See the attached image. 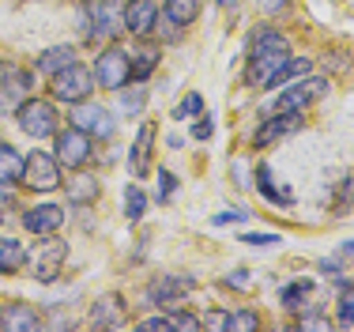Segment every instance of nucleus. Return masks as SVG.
Returning a JSON list of instances; mask_svg holds the SVG:
<instances>
[{"label":"nucleus","mask_w":354,"mask_h":332,"mask_svg":"<svg viewBox=\"0 0 354 332\" xmlns=\"http://www.w3.org/2000/svg\"><path fill=\"white\" fill-rule=\"evenodd\" d=\"M290 61V46L275 27H257L249 34V83L257 87H268L279 68Z\"/></svg>","instance_id":"1"},{"label":"nucleus","mask_w":354,"mask_h":332,"mask_svg":"<svg viewBox=\"0 0 354 332\" xmlns=\"http://www.w3.org/2000/svg\"><path fill=\"white\" fill-rule=\"evenodd\" d=\"M64 261H68V245L53 234H38L35 250L27 253V265L35 272V279H41V283H53V279L61 276Z\"/></svg>","instance_id":"2"},{"label":"nucleus","mask_w":354,"mask_h":332,"mask_svg":"<svg viewBox=\"0 0 354 332\" xmlns=\"http://www.w3.org/2000/svg\"><path fill=\"white\" fill-rule=\"evenodd\" d=\"M91 87H95V76H91V68L80 64V61L64 64L61 72L49 76V91L61 102H83L91 95Z\"/></svg>","instance_id":"3"},{"label":"nucleus","mask_w":354,"mask_h":332,"mask_svg":"<svg viewBox=\"0 0 354 332\" xmlns=\"http://www.w3.org/2000/svg\"><path fill=\"white\" fill-rule=\"evenodd\" d=\"M15 125H19L27 136H35V140L53 136L57 132V110H53V102H46V98L19 102V110H15Z\"/></svg>","instance_id":"4"},{"label":"nucleus","mask_w":354,"mask_h":332,"mask_svg":"<svg viewBox=\"0 0 354 332\" xmlns=\"http://www.w3.org/2000/svg\"><path fill=\"white\" fill-rule=\"evenodd\" d=\"M23 185L35 193H53L61 189V163L49 151H30L23 159Z\"/></svg>","instance_id":"5"},{"label":"nucleus","mask_w":354,"mask_h":332,"mask_svg":"<svg viewBox=\"0 0 354 332\" xmlns=\"http://www.w3.org/2000/svg\"><path fill=\"white\" fill-rule=\"evenodd\" d=\"M91 76L98 80V87L106 91H121L124 83H129V53L117 46L102 49V53L95 57V68H91Z\"/></svg>","instance_id":"6"},{"label":"nucleus","mask_w":354,"mask_h":332,"mask_svg":"<svg viewBox=\"0 0 354 332\" xmlns=\"http://www.w3.org/2000/svg\"><path fill=\"white\" fill-rule=\"evenodd\" d=\"M57 163L68 166V170H83L91 159V136L83 129H75V125H68V129H57Z\"/></svg>","instance_id":"7"},{"label":"nucleus","mask_w":354,"mask_h":332,"mask_svg":"<svg viewBox=\"0 0 354 332\" xmlns=\"http://www.w3.org/2000/svg\"><path fill=\"white\" fill-rule=\"evenodd\" d=\"M72 125L75 129H83L87 136H98V140H109L113 136V117H109L106 106H98V102H72Z\"/></svg>","instance_id":"8"},{"label":"nucleus","mask_w":354,"mask_h":332,"mask_svg":"<svg viewBox=\"0 0 354 332\" xmlns=\"http://www.w3.org/2000/svg\"><path fill=\"white\" fill-rule=\"evenodd\" d=\"M87 15H91V30H95L98 38H121L124 4H117V0H91Z\"/></svg>","instance_id":"9"},{"label":"nucleus","mask_w":354,"mask_h":332,"mask_svg":"<svg viewBox=\"0 0 354 332\" xmlns=\"http://www.w3.org/2000/svg\"><path fill=\"white\" fill-rule=\"evenodd\" d=\"M320 95H328V80L309 76V80L294 83L290 91H283V95L272 102V114H294V110H301L306 102H313V98H320Z\"/></svg>","instance_id":"10"},{"label":"nucleus","mask_w":354,"mask_h":332,"mask_svg":"<svg viewBox=\"0 0 354 332\" xmlns=\"http://www.w3.org/2000/svg\"><path fill=\"white\" fill-rule=\"evenodd\" d=\"M298 129H301V110H294V114H272L257 132H252V148H268V143L283 140V136H290Z\"/></svg>","instance_id":"11"},{"label":"nucleus","mask_w":354,"mask_h":332,"mask_svg":"<svg viewBox=\"0 0 354 332\" xmlns=\"http://www.w3.org/2000/svg\"><path fill=\"white\" fill-rule=\"evenodd\" d=\"M61 223H64V208H57V204H38V208L23 211V227L30 234H57Z\"/></svg>","instance_id":"12"},{"label":"nucleus","mask_w":354,"mask_h":332,"mask_svg":"<svg viewBox=\"0 0 354 332\" xmlns=\"http://www.w3.org/2000/svg\"><path fill=\"white\" fill-rule=\"evenodd\" d=\"M0 329H8V332H38L41 329V317H38L35 306L12 302V306H4V310H0Z\"/></svg>","instance_id":"13"},{"label":"nucleus","mask_w":354,"mask_h":332,"mask_svg":"<svg viewBox=\"0 0 354 332\" xmlns=\"http://www.w3.org/2000/svg\"><path fill=\"white\" fill-rule=\"evenodd\" d=\"M155 19H158V4H155V0H129V4H124V27L136 34V38L151 34Z\"/></svg>","instance_id":"14"},{"label":"nucleus","mask_w":354,"mask_h":332,"mask_svg":"<svg viewBox=\"0 0 354 332\" xmlns=\"http://www.w3.org/2000/svg\"><path fill=\"white\" fill-rule=\"evenodd\" d=\"M124 321V306H121V295H106V299L95 302V310H91L87 325L91 329H113Z\"/></svg>","instance_id":"15"},{"label":"nucleus","mask_w":354,"mask_h":332,"mask_svg":"<svg viewBox=\"0 0 354 332\" xmlns=\"http://www.w3.org/2000/svg\"><path fill=\"white\" fill-rule=\"evenodd\" d=\"M192 287H196L192 276H162V279H155V283L147 287V299L151 302H170V299H177V295L192 291Z\"/></svg>","instance_id":"16"},{"label":"nucleus","mask_w":354,"mask_h":332,"mask_svg":"<svg viewBox=\"0 0 354 332\" xmlns=\"http://www.w3.org/2000/svg\"><path fill=\"white\" fill-rule=\"evenodd\" d=\"M151 143H155V125H140L136 132V143H132V174L143 177L151 170Z\"/></svg>","instance_id":"17"},{"label":"nucleus","mask_w":354,"mask_h":332,"mask_svg":"<svg viewBox=\"0 0 354 332\" xmlns=\"http://www.w3.org/2000/svg\"><path fill=\"white\" fill-rule=\"evenodd\" d=\"M27 268V245L15 242V238H0V272H19Z\"/></svg>","instance_id":"18"},{"label":"nucleus","mask_w":354,"mask_h":332,"mask_svg":"<svg viewBox=\"0 0 354 332\" xmlns=\"http://www.w3.org/2000/svg\"><path fill=\"white\" fill-rule=\"evenodd\" d=\"M72 61H75V49L72 46H49V49H41V53H38V72L53 76V72H61V68L72 64Z\"/></svg>","instance_id":"19"},{"label":"nucleus","mask_w":354,"mask_h":332,"mask_svg":"<svg viewBox=\"0 0 354 332\" xmlns=\"http://www.w3.org/2000/svg\"><path fill=\"white\" fill-rule=\"evenodd\" d=\"M64 189H68V200L72 204H91V200L98 197V177L95 174H75Z\"/></svg>","instance_id":"20"},{"label":"nucleus","mask_w":354,"mask_h":332,"mask_svg":"<svg viewBox=\"0 0 354 332\" xmlns=\"http://www.w3.org/2000/svg\"><path fill=\"white\" fill-rule=\"evenodd\" d=\"M0 182H8V185L23 182V159L12 143H0Z\"/></svg>","instance_id":"21"},{"label":"nucleus","mask_w":354,"mask_h":332,"mask_svg":"<svg viewBox=\"0 0 354 332\" xmlns=\"http://www.w3.org/2000/svg\"><path fill=\"white\" fill-rule=\"evenodd\" d=\"M200 4H204V0H166L162 15H170L177 27H185V23H192L200 15Z\"/></svg>","instance_id":"22"},{"label":"nucleus","mask_w":354,"mask_h":332,"mask_svg":"<svg viewBox=\"0 0 354 332\" xmlns=\"http://www.w3.org/2000/svg\"><path fill=\"white\" fill-rule=\"evenodd\" d=\"M155 64H158V49L143 46L136 57H129V80H147L155 72Z\"/></svg>","instance_id":"23"},{"label":"nucleus","mask_w":354,"mask_h":332,"mask_svg":"<svg viewBox=\"0 0 354 332\" xmlns=\"http://www.w3.org/2000/svg\"><path fill=\"white\" fill-rule=\"evenodd\" d=\"M309 72V61L306 57H290V61H286L279 72L272 76V80H268V91H275V87H283V83H290L294 76H306Z\"/></svg>","instance_id":"24"},{"label":"nucleus","mask_w":354,"mask_h":332,"mask_svg":"<svg viewBox=\"0 0 354 332\" xmlns=\"http://www.w3.org/2000/svg\"><path fill=\"white\" fill-rule=\"evenodd\" d=\"M257 189L264 193V200H272V204H290V193H283V189L272 185V170L268 166H257Z\"/></svg>","instance_id":"25"},{"label":"nucleus","mask_w":354,"mask_h":332,"mask_svg":"<svg viewBox=\"0 0 354 332\" xmlns=\"http://www.w3.org/2000/svg\"><path fill=\"white\" fill-rule=\"evenodd\" d=\"M143 208H147L143 189H140V185H129V189H124V219L136 223V219H143Z\"/></svg>","instance_id":"26"},{"label":"nucleus","mask_w":354,"mask_h":332,"mask_svg":"<svg viewBox=\"0 0 354 332\" xmlns=\"http://www.w3.org/2000/svg\"><path fill=\"white\" fill-rule=\"evenodd\" d=\"M4 91H8V98L27 95V91H30V72H19V68H8V72H4Z\"/></svg>","instance_id":"27"},{"label":"nucleus","mask_w":354,"mask_h":332,"mask_svg":"<svg viewBox=\"0 0 354 332\" xmlns=\"http://www.w3.org/2000/svg\"><path fill=\"white\" fill-rule=\"evenodd\" d=\"M226 329H230V332H252V329H260L257 310H234V313H226Z\"/></svg>","instance_id":"28"},{"label":"nucleus","mask_w":354,"mask_h":332,"mask_svg":"<svg viewBox=\"0 0 354 332\" xmlns=\"http://www.w3.org/2000/svg\"><path fill=\"white\" fill-rule=\"evenodd\" d=\"M309 295H313V283H309V279H298V283L283 287V302L290 306V310H301V299H309Z\"/></svg>","instance_id":"29"},{"label":"nucleus","mask_w":354,"mask_h":332,"mask_svg":"<svg viewBox=\"0 0 354 332\" xmlns=\"http://www.w3.org/2000/svg\"><path fill=\"white\" fill-rule=\"evenodd\" d=\"M143 102H147V91H143V87H129L121 95V110H124V114H140Z\"/></svg>","instance_id":"30"},{"label":"nucleus","mask_w":354,"mask_h":332,"mask_svg":"<svg viewBox=\"0 0 354 332\" xmlns=\"http://www.w3.org/2000/svg\"><path fill=\"white\" fill-rule=\"evenodd\" d=\"M200 110H204V98H200L196 91H192L189 98H181V102L174 106V117H177V121H181V117H196Z\"/></svg>","instance_id":"31"},{"label":"nucleus","mask_w":354,"mask_h":332,"mask_svg":"<svg viewBox=\"0 0 354 332\" xmlns=\"http://www.w3.org/2000/svg\"><path fill=\"white\" fill-rule=\"evenodd\" d=\"M339 325H354V287L339 291Z\"/></svg>","instance_id":"32"},{"label":"nucleus","mask_w":354,"mask_h":332,"mask_svg":"<svg viewBox=\"0 0 354 332\" xmlns=\"http://www.w3.org/2000/svg\"><path fill=\"white\" fill-rule=\"evenodd\" d=\"M140 332H177V325H174V317H143L140 321Z\"/></svg>","instance_id":"33"},{"label":"nucleus","mask_w":354,"mask_h":332,"mask_svg":"<svg viewBox=\"0 0 354 332\" xmlns=\"http://www.w3.org/2000/svg\"><path fill=\"white\" fill-rule=\"evenodd\" d=\"M151 30H158V38H162V42H177V38H181V34H177V23L170 19V15L155 19V27H151Z\"/></svg>","instance_id":"34"},{"label":"nucleus","mask_w":354,"mask_h":332,"mask_svg":"<svg viewBox=\"0 0 354 332\" xmlns=\"http://www.w3.org/2000/svg\"><path fill=\"white\" fill-rule=\"evenodd\" d=\"M158 182H162V189H158V200H170L174 189H177V177L170 174V170H158Z\"/></svg>","instance_id":"35"},{"label":"nucleus","mask_w":354,"mask_h":332,"mask_svg":"<svg viewBox=\"0 0 354 332\" xmlns=\"http://www.w3.org/2000/svg\"><path fill=\"white\" fill-rule=\"evenodd\" d=\"M200 329H226V313L223 310H212V313H204V317H200Z\"/></svg>","instance_id":"36"},{"label":"nucleus","mask_w":354,"mask_h":332,"mask_svg":"<svg viewBox=\"0 0 354 332\" xmlns=\"http://www.w3.org/2000/svg\"><path fill=\"white\" fill-rule=\"evenodd\" d=\"M212 132H215V121H212V117H200L196 129H192V136H196V140H212Z\"/></svg>","instance_id":"37"},{"label":"nucleus","mask_w":354,"mask_h":332,"mask_svg":"<svg viewBox=\"0 0 354 332\" xmlns=\"http://www.w3.org/2000/svg\"><path fill=\"white\" fill-rule=\"evenodd\" d=\"M241 242L245 245H279V238L275 234H241Z\"/></svg>","instance_id":"38"},{"label":"nucleus","mask_w":354,"mask_h":332,"mask_svg":"<svg viewBox=\"0 0 354 332\" xmlns=\"http://www.w3.org/2000/svg\"><path fill=\"white\" fill-rule=\"evenodd\" d=\"M174 325H177V332L181 329H200V317H192V313H174Z\"/></svg>","instance_id":"39"},{"label":"nucleus","mask_w":354,"mask_h":332,"mask_svg":"<svg viewBox=\"0 0 354 332\" xmlns=\"http://www.w3.org/2000/svg\"><path fill=\"white\" fill-rule=\"evenodd\" d=\"M241 219H249L245 211H218V216H215V223L223 227V223H241Z\"/></svg>","instance_id":"40"},{"label":"nucleus","mask_w":354,"mask_h":332,"mask_svg":"<svg viewBox=\"0 0 354 332\" xmlns=\"http://www.w3.org/2000/svg\"><path fill=\"white\" fill-rule=\"evenodd\" d=\"M298 329H332V321H324V317H317V313H313V317H301Z\"/></svg>","instance_id":"41"},{"label":"nucleus","mask_w":354,"mask_h":332,"mask_svg":"<svg viewBox=\"0 0 354 332\" xmlns=\"http://www.w3.org/2000/svg\"><path fill=\"white\" fill-rule=\"evenodd\" d=\"M15 200V193H12V185L8 182H0V208H8V204Z\"/></svg>","instance_id":"42"},{"label":"nucleus","mask_w":354,"mask_h":332,"mask_svg":"<svg viewBox=\"0 0 354 332\" xmlns=\"http://www.w3.org/2000/svg\"><path fill=\"white\" fill-rule=\"evenodd\" d=\"M328 68H332V72H343V68H347V53H339V57H328Z\"/></svg>","instance_id":"43"},{"label":"nucleus","mask_w":354,"mask_h":332,"mask_svg":"<svg viewBox=\"0 0 354 332\" xmlns=\"http://www.w3.org/2000/svg\"><path fill=\"white\" fill-rule=\"evenodd\" d=\"M230 287H249V272H234V276H230Z\"/></svg>","instance_id":"44"},{"label":"nucleus","mask_w":354,"mask_h":332,"mask_svg":"<svg viewBox=\"0 0 354 332\" xmlns=\"http://www.w3.org/2000/svg\"><path fill=\"white\" fill-rule=\"evenodd\" d=\"M283 4H286V0H264V8H268V12H279Z\"/></svg>","instance_id":"45"},{"label":"nucleus","mask_w":354,"mask_h":332,"mask_svg":"<svg viewBox=\"0 0 354 332\" xmlns=\"http://www.w3.org/2000/svg\"><path fill=\"white\" fill-rule=\"evenodd\" d=\"M218 4H223V8H238L241 0H218Z\"/></svg>","instance_id":"46"},{"label":"nucleus","mask_w":354,"mask_h":332,"mask_svg":"<svg viewBox=\"0 0 354 332\" xmlns=\"http://www.w3.org/2000/svg\"><path fill=\"white\" fill-rule=\"evenodd\" d=\"M343 253H354V242H347V245H343Z\"/></svg>","instance_id":"47"}]
</instances>
